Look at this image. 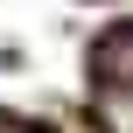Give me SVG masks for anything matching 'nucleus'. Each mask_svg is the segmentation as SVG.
<instances>
[{
	"label": "nucleus",
	"mask_w": 133,
	"mask_h": 133,
	"mask_svg": "<svg viewBox=\"0 0 133 133\" xmlns=\"http://www.w3.org/2000/svg\"><path fill=\"white\" fill-rule=\"evenodd\" d=\"M98 77L119 84V91H133V28H119V35L98 42Z\"/></svg>",
	"instance_id": "nucleus-1"
},
{
	"label": "nucleus",
	"mask_w": 133,
	"mask_h": 133,
	"mask_svg": "<svg viewBox=\"0 0 133 133\" xmlns=\"http://www.w3.org/2000/svg\"><path fill=\"white\" fill-rule=\"evenodd\" d=\"M7 133H21V126H7Z\"/></svg>",
	"instance_id": "nucleus-2"
}]
</instances>
